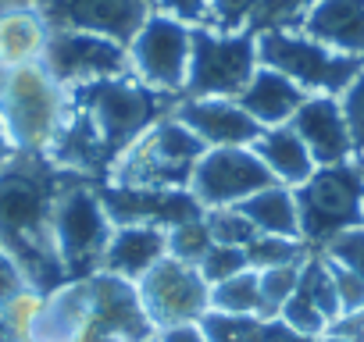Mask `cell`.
I'll return each mask as SVG.
<instances>
[{"instance_id":"cell-47","label":"cell","mask_w":364,"mask_h":342,"mask_svg":"<svg viewBox=\"0 0 364 342\" xmlns=\"http://www.w3.org/2000/svg\"><path fill=\"white\" fill-rule=\"evenodd\" d=\"M318 342H350V338H343V335H336V331H325Z\"/></svg>"},{"instance_id":"cell-1","label":"cell","mask_w":364,"mask_h":342,"mask_svg":"<svg viewBox=\"0 0 364 342\" xmlns=\"http://www.w3.org/2000/svg\"><path fill=\"white\" fill-rule=\"evenodd\" d=\"M178 96L143 86L136 75L100 79L68 89L65 121L47 157L75 175L104 186L114 160L164 114L175 111Z\"/></svg>"},{"instance_id":"cell-26","label":"cell","mask_w":364,"mask_h":342,"mask_svg":"<svg viewBox=\"0 0 364 342\" xmlns=\"http://www.w3.org/2000/svg\"><path fill=\"white\" fill-rule=\"evenodd\" d=\"M247 264L254 271H268V267H282V264H300L307 260L311 246L304 239H286V236H254L247 246Z\"/></svg>"},{"instance_id":"cell-4","label":"cell","mask_w":364,"mask_h":342,"mask_svg":"<svg viewBox=\"0 0 364 342\" xmlns=\"http://www.w3.org/2000/svg\"><path fill=\"white\" fill-rule=\"evenodd\" d=\"M68 111V89L43 65H26L0 75V121L18 153H47Z\"/></svg>"},{"instance_id":"cell-49","label":"cell","mask_w":364,"mask_h":342,"mask_svg":"<svg viewBox=\"0 0 364 342\" xmlns=\"http://www.w3.org/2000/svg\"><path fill=\"white\" fill-rule=\"evenodd\" d=\"M143 342H161V338H157V331H154V335H150V338H143Z\"/></svg>"},{"instance_id":"cell-36","label":"cell","mask_w":364,"mask_h":342,"mask_svg":"<svg viewBox=\"0 0 364 342\" xmlns=\"http://www.w3.org/2000/svg\"><path fill=\"white\" fill-rule=\"evenodd\" d=\"M346 125H350V139H353V157H364V68L360 75L339 93Z\"/></svg>"},{"instance_id":"cell-15","label":"cell","mask_w":364,"mask_h":342,"mask_svg":"<svg viewBox=\"0 0 364 342\" xmlns=\"http://www.w3.org/2000/svg\"><path fill=\"white\" fill-rule=\"evenodd\" d=\"M208 150L215 146H254L261 125L240 107L236 96H178L171 111Z\"/></svg>"},{"instance_id":"cell-40","label":"cell","mask_w":364,"mask_h":342,"mask_svg":"<svg viewBox=\"0 0 364 342\" xmlns=\"http://www.w3.org/2000/svg\"><path fill=\"white\" fill-rule=\"evenodd\" d=\"M321 338V335H318ZM314 335H304V331H296V328H289L286 321H279V317H272V321H264V328H261V342H318Z\"/></svg>"},{"instance_id":"cell-8","label":"cell","mask_w":364,"mask_h":342,"mask_svg":"<svg viewBox=\"0 0 364 342\" xmlns=\"http://www.w3.org/2000/svg\"><path fill=\"white\" fill-rule=\"evenodd\" d=\"M257 36L243 33H218L208 26L193 29L190 50V75L182 96H240L250 75L257 72Z\"/></svg>"},{"instance_id":"cell-25","label":"cell","mask_w":364,"mask_h":342,"mask_svg":"<svg viewBox=\"0 0 364 342\" xmlns=\"http://www.w3.org/2000/svg\"><path fill=\"white\" fill-rule=\"evenodd\" d=\"M211 310L222 314H257L261 317V285H257V271L247 267L218 285H211Z\"/></svg>"},{"instance_id":"cell-39","label":"cell","mask_w":364,"mask_h":342,"mask_svg":"<svg viewBox=\"0 0 364 342\" xmlns=\"http://www.w3.org/2000/svg\"><path fill=\"white\" fill-rule=\"evenodd\" d=\"M29 289V282H26V275L18 271V264L0 250V307L4 303H11L15 296H22Z\"/></svg>"},{"instance_id":"cell-42","label":"cell","mask_w":364,"mask_h":342,"mask_svg":"<svg viewBox=\"0 0 364 342\" xmlns=\"http://www.w3.org/2000/svg\"><path fill=\"white\" fill-rule=\"evenodd\" d=\"M328 331H336V335H343V338H350V342H364V310L339 317Z\"/></svg>"},{"instance_id":"cell-38","label":"cell","mask_w":364,"mask_h":342,"mask_svg":"<svg viewBox=\"0 0 364 342\" xmlns=\"http://www.w3.org/2000/svg\"><path fill=\"white\" fill-rule=\"evenodd\" d=\"M208 8H211V0H154V11L182 22V26H208Z\"/></svg>"},{"instance_id":"cell-50","label":"cell","mask_w":364,"mask_h":342,"mask_svg":"<svg viewBox=\"0 0 364 342\" xmlns=\"http://www.w3.org/2000/svg\"><path fill=\"white\" fill-rule=\"evenodd\" d=\"M146 4H150V8H154V0H146Z\"/></svg>"},{"instance_id":"cell-17","label":"cell","mask_w":364,"mask_h":342,"mask_svg":"<svg viewBox=\"0 0 364 342\" xmlns=\"http://www.w3.org/2000/svg\"><path fill=\"white\" fill-rule=\"evenodd\" d=\"M293 132L304 139V146L311 150L314 164H346L353 160V139H350V125L343 114L339 96H325V93H311L296 114L289 118Z\"/></svg>"},{"instance_id":"cell-44","label":"cell","mask_w":364,"mask_h":342,"mask_svg":"<svg viewBox=\"0 0 364 342\" xmlns=\"http://www.w3.org/2000/svg\"><path fill=\"white\" fill-rule=\"evenodd\" d=\"M18 150H15V143L8 139V128H4V121H0V167H4L11 157H15Z\"/></svg>"},{"instance_id":"cell-48","label":"cell","mask_w":364,"mask_h":342,"mask_svg":"<svg viewBox=\"0 0 364 342\" xmlns=\"http://www.w3.org/2000/svg\"><path fill=\"white\" fill-rule=\"evenodd\" d=\"M357 160V167H360V175H364V157H353Z\"/></svg>"},{"instance_id":"cell-24","label":"cell","mask_w":364,"mask_h":342,"mask_svg":"<svg viewBox=\"0 0 364 342\" xmlns=\"http://www.w3.org/2000/svg\"><path fill=\"white\" fill-rule=\"evenodd\" d=\"M240 211L247 214V221L261 232V236H286V239H300V214H296V197L289 186H268L261 193H254L250 200L240 204Z\"/></svg>"},{"instance_id":"cell-12","label":"cell","mask_w":364,"mask_h":342,"mask_svg":"<svg viewBox=\"0 0 364 342\" xmlns=\"http://www.w3.org/2000/svg\"><path fill=\"white\" fill-rule=\"evenodd\" d=\"M268 186H275V179L250 146H215L204 150V157L197 160L190 193L200 200L204 211H211V207H240L243 200H250Z\"/></svg>"},{"instance_id":"cell-7","label":"cell","mask_w":364,"mask_h":342,"mask_svg":"<svg viewBox=\"0 0 364 342\" xmlns=\"http://www.w3.org/2000/svg\"><path fill=\"white\" fill-rule=\"evenodd\" d=\"M111 218L104 211L100 189L90 179L72 182L54 211V243L68 282H82L104 267V253L111 243Z\"/></svg>"},{"instance_id":"cell-45","label":"cell","mask_w":364,"mask_h":342,"mask_svg":"<svg viewBox=\"0 0 364 342\" xmlns=\"http://www.w3.org/2000/svg\"><path fill=\"white\" fill-rule=\"evenodd\" d=\"M40 0H0V15L11 11V8H36Z\"/></svg>"},{"instance_id":"cell-20","label":"cell","mask_w":364,"mask_h":342,"mask_svg":"<svg viewBox=\"0 0 364 342\" xmlns=\"http://www.w3.org/2000/svg\"><path fill=\"white\" fill-rule=\"evenodd\" d=\"M236 100L261 128H272V125H289V118L307 100V93L293 79H286L282 72L257 65V72L250 75V82L243 86V93Z\"/></svg>"},{"instance_id":"cell-30","label":"cell","mask_w":364,"mask_h":342,"mask_svg":"<svg viewBox=\"0 0 364 342\" xmlns=\"http://www.w3.org/2000/svg\"><path fill=\"white\" fill-rule=\"evenodd\" d=\"M211 246H215V239H211V228H208L204 214L168 228V257H175L182 264H200V257Z\"/></svg>"},{"instance_id":"cell-23","label":"cell","mask_w":364,"mask_h":342,"mask_svg":"<svg viewBox=\"0 0 364 342\" xmlns=\"http://www.w3.org/2000/svg\"><path fill=\"white\" fill-rule=\"evenodd\" d=\"M50 40V26L40 8H11L0 15V75L11 68L40 65Z\"/></svg>"},{"instance_id":"cell-9","label":"cell","mask_w":364,"mask_h":342,"mask_svg":"<svg viewBox=\"0 0 364 342\" xmlns=\"http://www.w3.org/2000/svg\"><path fill=\"white\" fill-rule=\"evenodd\" d=\"M190 50L193 29L154 11L129 43V72L150 89L182 96L190 75Z\"/></svg>"},{"instance_id":"cell-37","label":"cell","mask_w":364,"mask_h":342,"mask_svg":"<svg viewBox=\"0 0 364 342\" xmlns=\"http://www.w3.org/2000/svg\"><path fill=\"white\" fill-rule=\"evenodd\" d=\"M325 260H328V257H325ZM328 267H332V282H336V296H339L343 317L364 310V278L353 275V271L343 267V264H332V260H328Z\"/></svg>"},{"instance_id":"cell-31","label":"cell","mask_w":364,"mask_h":342,"mask_svg":"<svg viewBox=\"0 0 364 342\" xmlns=\"http://www.w3.org/2000/svg\"><path fill=\"white\" fill-rule=\"evenodd\" d=\"M204 221L211 228V239L222 246H247L257 236V228L247 221V214L240 207H211V211H204Z\"/></svg>"},{"instance_id":"cell-14","label":"cell","mask_w":364,"mask_h":342,"mask_svg":"<svg viewBox=\"0 0 364 342\" xmlns=\"http://www.w3.org/2000/svg\"><path fill=\"white\" fill-rule=\"evenodd\" d=\"M104 211L111 225H154V228H175L190 218H200L204 207L190 189H143V186H97Z\"/></svg>"},{"instance_id":"cell-22","label":"cell","mask_w":364,"mask_h":342,"mask_svg":"<svg viewBox=\"0 0 364 342\" xmlns=\"http://www.w3.org/2000/svg\"><path fill=\"white\" fill-rule=\"evenodd\" d=\"M257 157H261V164L272 171V179L279 182V186H289V189H296L300 182H307L311 175H314V157H311V150L304 146V139L293 132V125H272V128H261V136L254 139V146H250Z\"/></svg>"},{"instance_id":"cell-11","label":"cell","mask_w":364,"mask_h":342,"mask_svg":"<svg viewBox=\"0 0 364 342\" xmlns=\"http://www.w3.org/2000/svg\"><path fill=\"white\" fill-rule=\"evenodd\" d=\"M40 65L65 89L100 82V79L132 75L129 72V47H122L107 36L75 33V29H50V40H47Z\"/></svg>"},{"instance_id":"cell-5","label":"cell","mask_w":364,"mask_h":342,"mask_svg":"<svg viewBox=\"0 0 364 342\" xmlns=\"http://www.w3.org/2000/svg\"><path fill=\"white\" fill-rule=\"evenodd\" d=\"M300 214V239L318 253L346 228L364 225V175L357 160L314 167V175L293 189Z\"/></svg>"},{"instance_id":"cell-35","label":"cell","mask_w":364,"mask_h":342,"mask_svg":"<svg viewBox=\"0 0 364 342\" xmlns=\"http://www.w3.org/2000/svg\"><path fill=\"white\" fill-rule=\"evenodd\" d=\"M279 321H286L289 328H296V331H304V335H325L328 331V321L321 317V310L311 303V299H304L300 292H293L289 299H286V307L279 310Z\"/></svg>"},{"instance_id":"cell-46","label":"cell","mask_w":364,"mask_h":342,"mask_svg":"<svg viewBox=\"0 0 364 342\" xmlns=\"http://www.w3.org/2000/svg\"><path fill=\"white\" fill-rule=\"evenodd\" d=\"M0 342H18L15 331H11V324H8V317H4V310H0Z\"/></svg>"},{"instance_id":"cell-3","label":"cell","mask_w":364,"mask_h":342,"mask_svg":"<svg viewBox=\"0 0 364 342\" xmlns=\"http://www.w3.org/2000/svg\"><path fill=\"white\" fill-rule=\"evenodd\" d=\"M204 150L208 146L175 114H164L114 160L107 182L143 189H190Z\"/></svg>"},{"instance_id":"cell-41","label":"cell","mask_w":364,"mask_h":342,"mask_svg":"<svg viewBox=\"0 0 364 342\" xmlns=\"http://www.w3.org/2000/svg\"><path fill=\"white\" fill-rule=\"evenodd\" d=\"M161 342H208L200 321H190V324H171V328H161L157 331Z\"/></svg>"},{"instance_id":"cell-2","label":"cell","mask_w":364,"mask_h":342,"mask_svg":"<svg viewBox=\"0 0 364 342\" xmlns=\"http://www.w3.org/2000/svg\"><path fill=\"white\" fill-rule=\"evenodd\" d=\"M79 179L47 153H15L0 167V250L40 296L68 282L54 243V211L61 193Z\"/></svg>"},{"instance_id":"cell-33","label":"cell","mask_w":364,"mask_h":342,"mask_svg":"<svg viewBox=\"0 0 364 342\" xmlns=\"http://www.w3.org/2000/svg\"><path fill=\"white\" fill-rule=\"evenodd\" d=\"M254 11H257V0H211V8H208V29L243 33V29H250Z\"/></svg>"},{"instance_id":"cell-13","label":"cell","mask_w":364,"mask_h":342,"mask_svg":"<svg viewBox=\"0 0 364 342\" xmlns=\"http://www.w3.org/2000/svg\"><path fill=\"white\" fill-rule=\"evenodd\" d=\"M36 8L50 29L93 33L122 47H129L139 26L154 15L146 0H40Z\"/></svg>"},{"instance_id":"cell-6","label":"cell","mask_w":364,"mask_h":342,"mask_svg":"<svg viewBox=\"0 0 364 342\" xmlns=\"http://www.w3.org/2000/svg\"><path fill=\"white\" fill-rule=\"evenodd\" d=\"M257 61L282 72L286 79H293L307 96L311 93L339 96L364 68V57L339 54L300 29L257 33Z\"/></svg>"},{"instance_id":"cell-43","label":"cell","mask_w":364,"mask_h":342,"mask_svg":"<svg viewBox=\"0 0 364 342\" xmlns=\"http://www.w3.org/2000/svg\"><path fill=\"white\" fill-rule=\"evenodd\" d=\"M75 342H125V338H118V335H111V331H100V328H90V324H86V331H82Z\"/></svg>"},{"instance_id":"cell-28","label":"cell","mask_w":364,"mask_h":342,"mask_svg":"<svg viewBox=\"0 0 364 342\" xmlns=\"http://www.w3.org/2000/svg\"><path fill=\"white\" fill-rule=\"evenodd\" d=\"M314 0H257V11L250 18V33H275V29H300Z\"/></svg>"},{"instance_id":"cell-34","label":"cell","mask_w":364,"mask_h":342,"mask_svg":"<svg viewBox=\"0 0 364 342\" xmlns=\"http://www.w3.org/2000/svg\"><path fill=\"white\" fill-rule=\"evenodd\" d=\"M318 253H325L332 264H343V267H350L353 275L364 278V225L346 228L343 236H336V239H332L325 250H318Z\"/></svg>"},{"instance_id":"cell-10","label":"cell","mask_w":364,"mask_h":342,"mask_svg":"<svg viewBox=\"0 0 364 342\" xmlns=\"http://www.w3.org/2000/svg\"><path fill=\"white\" fill-rule=\"evenodd\" d=\"M139 303L154 324V331L171 324L200 321L211 310V285L204 282L197 264H182L175 257L157 260L139 282H136Z\"/></svg>"},{"instance_id":"cell-16","label":"cell","mask_w":364,"mask_h":342,"mask_svg":"<svg viewBox=\"0 0 364 342\" xmlns=\"http://www.w3.org/2000/svg\"><path fill=\"white\" fill-rule=\"evenodd\" d=\"M86 285H90V321H86L90 328L111 331L125 342H143L154 335V324L139 303L136 282L97 271L86 278Z\"/></svg>"},{"instance_id":"cell-27","label":"cell","mask_w":364,"mask_h":342,"mask_svg":"<svg viewBox=\"0 0 364 342\" xmlns=\"http://www.w3.org/2000/svg\"><path fill=\"white\" fill-rule=\"evenodd\" d=\"M200 328H204L208 342H261L264 317H257V314H222V310H208V314L200 317Z\"/></svg>"},{"instance_id":"cell-19","label":"cell","mask_w":364,"mask_h":342,"mask_svg":"<svg viewBox=\"0 0 364 342\" xmlns=\"http://www.w3.org/2000/svg\"><path fill=\"white\" fill-rule=\"evenodd\" d=\"M164 257H168V232L164 228H154V225H114L100 271L118 275L125 282H139Z\"/></svg>"},{"instance_id":"cell-18","label":"cell","mask_w":364,"mask_h":342,"mask_svg":"<svg viewBox=\"0 0 364 342\" xmlns=\"http://www.w3.org/2000/svg\"><path fill=\"white\" fill-rule=\"evenodd\" d=\"M90 321V285L82 282H65L54 292L40 296L36 317L29 324L26 342H75L86 331Z\"/></svg>"},{"instance_id":"cell-21","label":"cell","mask_w":364,"mask_h":342,"mask_svg":"<svg viewBox=\"0 0 364 342\" xmlns=\"http://www.w3.org/2000/svg\"><path fill=\"white\" fill-rule=\"evenodd\" d=\"M300 33L339 54L364 57V0H314Z\"/></svg>"},{"instance_id":"cell-29","label":"cell","mask_w":364,"mask_h":342,"mask_svg":"<svg viewBox=\"0 0 364 342\" xmlns=\"http://www.w3.org/2000/svg\"><path fill=\"white\" fill-rule=\"evenodd\" d=\"M307 257H311V253H307ZM300 264H304V260H300ZM300 264H282V267L257 271V285H261V317H264V321L279 317V310L286 307V299L296 292Z\"/></svg>"},{"instance_id":"cell-32","label":"cell","mask_w":364,"mask_h":342,"mask_svg":"<svg viewBox=\"0 0 364 342\" xmlns=\"http://www.w3.org/2000/svg\"><path fill=\"white\" fill-rule=\"evenodd\" d=\"M197 267H200V275H204L208 285H218V282H225V278L247 271L250 264H247V250H243V246H222V243H215V246L200 257Z\"/></svg>"}]
</instances>
